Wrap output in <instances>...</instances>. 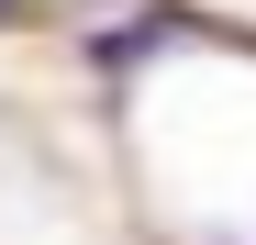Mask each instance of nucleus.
I'll list each match as a JSON object with an SVG mask.
<instances>
[{
	"instance_id": "nucleus-1",
	"label": "nucleus",
	"mask_w": 256,
	"mask_h": 245,
	"mask_svg": "<svg viewBox=\"0 0 256 245\" xmlns=\"http://www.w3.org/2000/svg\"><path fill=\"white\" fill-rule=\"evenodd\" d=\"M178 34H190V12H145V22L100 34V67H134V56H156V45H178Z\"/></svg>"
},
{
	"instance_id": "nucleus-2",
	"label": "nucleus",
	"mask_w": 256,
	"mask_h": 245,
	"mask_svg": "<svg viewBox=\"0 0 256 245\" xmlns=\"http://www.w3.org/2000/svg\"><path fill=\"white\" fill-rule=\"evenodd\" d=\"M0 12H12V0H0Z\"/></svg>"
}]
</instances>
